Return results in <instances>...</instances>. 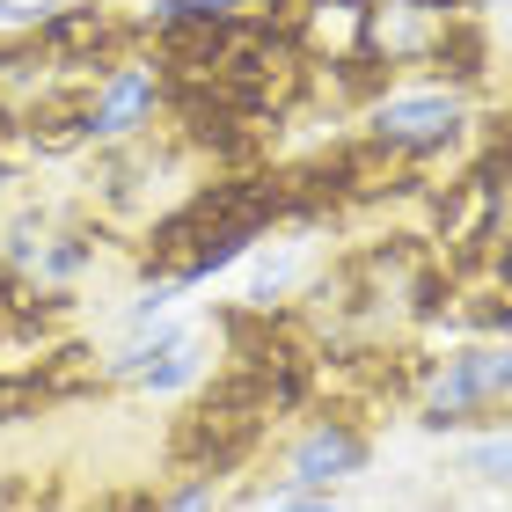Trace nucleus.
<instances>
[{
    "label": "nucleus",
    "instance_id": "obj_5",
    "mask_svg": "<svg viewBox=\"0 0 512 512\" xmlns=\"http://www.w3.org/2000/svg\"><path fill=\"white\" fill-rule=\"evenodd\" d=\"M132 374L139 381H183V374H191V337H161L154 352H139Z\"/></svg>",
    "mask_w": 512,
    "mask_h": 512
},
{
    "label": "nucleus",
    "instance_id": "obj_8",
    "mask_svg": "<svg viewBox=\"0 0 512 512\" xmlns=\"http://www.w3.org/2000/svg\"><path fill=\"white\" fill-rule=\"evenodd\" d=\"M198 8H205V15H213V0H198ZM220 8H235V0H220Z\"/></svg>",
    "mask_w": 512,
    "mask_h": 512
},
{
    "label": "nucleus",
    "instance_id": "obj_6",
    "mask_svg": "<svg viewBox=\"0 0 512 512\" xmlns=\"http://www.w3.org/2000/svg\"><path fill=\"white\" fill-rule=\"evenodd\" d=\"M469 469L491 476V483H512V432H505V439H483V447L469 454Z\"/></svg>",
    "mask_w": 512,
    "mask_h": 512
},
{
    "label": "nucleus",
    "instance_id": "obj_9",
    "mask_svg": "<svg viewBox=\"0 0 512 512\" xmlns=\"http://www.w3.org/2000/svg\"><path fill=\"white\" fill-rule=\"evenodd\" d=\"M505 278H512V249H505Z\"/></svg>",
    "mask_w": 512,
    "mask_h": 512
},
{
    "label": "nucleus",
    "instance_id": "obj_4",
    "mask_svg": "<svg viewBox=\"0 0 512 512\" xmlns=\"http://www.w3.org/2000/svg\"><path fill=\"white\" fill-rule=\"evenodd\" d=\"M147 96H154V81H147V74H125V81L103 96V110H96V132H125V125L139 118V110H147Z\"/></svg>",
    "mask_w": 512,
    "mask_h": 512
},
{
    "label": "nucleus",
    "instance_id": "obj_1",
    "mask_svg": "<svg viewBox=\"0 0 512 512\" xmlns=\"http://www.w3.org/2000/svg\"><path fill=\"white\" fill-rule=\"evenodd\" d=\"M454 125H461V103H447V96H403V103L381 110L374 132L388 139V147H447Z\"/></svg>",
    "mask_w": 512,
    "mask_h": 512
},
{
    "label": "nucleus",
    "instance_id": "obj_7",
    "mask_svg": "<svg viewBox=\"0 0 512 512\" xmlns=\"http://www.w3.org/2000/svg\"><path fill=\"white\" fill-rule=\"evenodd\" d=\"M278 512H337V505H315V498H300V505H278Z\"/></svg>",
    "mask_w": 512,
    "mask_h": 512
},
{
    "label": "nucleus",
    "instance_id": "obj_2",
    "mask_svg": "<svg viewBox=\"0 0 512 512\" xmlns=\"http://www.w3.org/2000/svg\"><path fill=\"white\" fill-rule=\"evenodd\" d=\"M512 388V352H469L447 366L439 381V410H469V403H491V395Z\"/></svg>",
    "mask_w": 512,
    "mask_h": 512
},
{
    "label": "nucleus",
    "instance_id": "obj_3",
    "mask_svg": "<svg viewBox=\"0 0 512 512\" xmlns=\"http://www.w3.org/2000/svg\"><path fill=\"white\" fill-rule=\"evenodd\" d=\"M366 461V439L359 432H344V425H322L300 439V454H293V476L300 483H337V476H352Z\"/></svg>",
    "mask_w": 512,
    "mask_h": 512
}]
</instances>
